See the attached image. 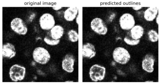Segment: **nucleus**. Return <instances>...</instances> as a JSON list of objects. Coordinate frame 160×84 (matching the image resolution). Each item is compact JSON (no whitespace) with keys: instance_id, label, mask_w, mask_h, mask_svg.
Returning a JSON list of instances; mask_svg holds the SVG:
<instances>
[{"instance_id":"obj_16","label":"nucleus","mask_w":160,"mask_h":84,"mask_svg":"<svg viewBox=\"0 0 160 84\" xmlns=\"http://www.w3.org/2000/svg\"><path fill=\"white\" fill-rule=\"evenodd\" d=\"M50 31L52 38L58 40L62 36L64 33V29L61 25H55Z\"/></svg>"},{"instance_id":"obj_7","label":"nucleus","mask_w":160,"mask_h":84,"mask_svg":"<svg viewBox=\"0 0 160 84\" xmlns=\"http://www.w3.org/2000/svg\"><path fill=\"white\" fill-rule=\"evenodd\" d=\"M11 27L12 30L19 35H24L28 32V28L25 23L19 18H15L12 20Z\"/></svg>"},{"instance_id":"obj_11","label":"nucleus","mask_w":160,"mask_h":84,"mask_svg":"<svg viewBox=\"0 0 160 84\" xmlns=\"http://www.w3.org/2000/svg\"><path fill=\"white\" fill-rule=\"evenodd\" d=\"M95 46L92 43L86 42L82 45V55L83 57L91 59L96 55Z\"/></svg>"},{"instance_id":"obj_2","label":"nucleus","mask_w":160,"mask_h":84,"mask_svg":"<svg viewBox=\"0 0 160 84\" xmlns=\"http://www.w3.org/2000/svg\"><path fill=\"white\" fill-rule=\"evenodd\" d=\"M32 57L37 63L44 64L49 61L51 55L48 51L43 47H37L33 50Z\"/></svg>"},{"instance_id":"obj_18","label":"nucleus","mask_w":160,"mask_h":84,"mask_svg":"<svg viewBox=\"0 0 160 84\" xmlns=\"http://www.w3.org/2000/svg\"><path fill=\"white\" fill-rule=\"evenodd\" d=\"M147 35L149 41L152 42H155L158 40V34L156 30L151 29L149 30Z\"/></svg>"},{"instance_id":"obj_12","label":"nucleus","mask_w":160,"mask_h":84,"mask_svg":"<svg viewBox=\"0 0 160 84\" xmlns=\"http://www.w3.org/2000/svg\"><path fill=\"white\" fill-rule=\"evenodd\" d=\"M158 7L155 6L149 7L143 12V18L147 21H152L158 15Z\"/></svg>"},{"instance_id":"obj_10","label":"nucleus","mask_w":160,"mask_h":84,"mask_svg":"<svg viewBox=\"0 0 160 84\" xmlns=\"http://www.w3.org/2000/svg\"><path fill=\"white\" fill-rule=\"evenodd\" d=\"M75 61V58L72 55H66L62 62V69L68 73L72 72L74 70L73 66Z\"/></svg>"},{"instance_id":"obj_9","label":"nucleus","mask_w":160,"mask_h":84,"mask_svg":"<svg viewBox=\"0 0 160 84\" xmlns=\"http://www.w3.org/2000/svg\"><path fill=\"white\" fill-rule=\"evenodd\" d=\"M155 62V58L152 54H146L142 62L141 65L142 69L147 73H152L154 70Z\"/></svg>"},{"instance_id":"obj_24","label":"nucleus","mask_w":160,"mask_h":84,"mask_svg":"<svg viewBox=\"0 0 160 84\" xmlns=\"http://www.w3.org/2000/svg\"><path fill=\"white\" fill-rule=\"evenodd\" d=\"M156 22L157 24H158V22H159V17H158V15H157V16L156 19Z\"/></svg>"},{"instance_id":"obj_14","label":"nucleus","mask_w":160,"mask_h":84,"mask_svg":"<svg viewBox=\"0 0 160 84\" xmlns=\"http://www.w3.org/2000/svg\"><path fill=\"white\" fill-rule=\"evenodd\" d=\"M144 30L143 27L138 24L135 25L129 31L131 38L135 40H140L143 35Z\"/></svg>"},{"instance_id":"obj_3","label":"nucleus","mask_w":160,"mask_h":84,"mask_svg":"<svg viewBox=\"0 0 160 84\" xmlns=\"http://www.w3.org/2000/svg\"><path fill=\"white\" fill-rule=\"evenodd\" d=\"M106 74V69L102 65L95 64L90 68L89 75L91 80L94 82L101 81L104 79Z\"/></svg>"},{"instance_id":"obj_13","label":"nucleus","mask_w":160,"mask_h":84,"mask_svg":"<svg viewBox=\"0 0 160 84\" xmlns=\"http://www.w3.org/2000/svg\"><path fill=\"white\" fill-rule=\"evenodd\" d=\"M2 56L3 57L11 59L16 55V51L14 46L9 42L3 44Z\"/></svg>"},{"instance_id":"obj_20","label":"nucleus","mask_w":160,"mask_h":84,"mask_svg":"<svg viewBox=\"0 0 160 84\" xmlns=\"http://www.w3.org/2000/svg\"><path fill=\"white\" fill-rule=\"evenodd\" d=\"M68 36L69 40L71 42H75L78 40V34L74 30L71 29L68 32Z\"/></svg>"},{"instance_id":"obj_23","label":"nucleus","mask_w":160,"mask_h":84,"mask_svg":"<svg viewBox=\"0 0 160 84\" xmlns=\"http://www.w3.org/2000/svg\"><path fill=\"white\" fill-rule=\"evenodd\" d=\"M79 16L78 15H77L76 18V22L78 24L79 22Z\"/></svg>"},{"instance_id":"obj_5","label":"nucleus","mask_w":160,"mask_h":84,"mask_svg":"<svg viewBox=\"0 0 160 84\" xmlns=\"http://www.w3.org/2000/svg\"><path fill=\"white\" fill-rule=\"evenodd\" d=\"M90 27L94 32L99 35H105L108 32V28L105 23L99 18L92 19L91 22Z\"/></svg>"},{"instance_id":"obj_19","label":"nucleus","mask_w":160,"mask_h":84,"mask_svg":"<svg viewBox=\"0 0 160 84\" xmlns=\"http://www.w3.org/2000/svg\"><path fill=\"white\" fill-rule=\"evenodd\" d=\"M124 41L128 45L135 46L138 45L140 43V40H135L132 39L128 32L124 38Z\"/></svg>"},{"instance_id":"obj_21","label":"nucleus","mask_w":160,"mask_h":84,"mask_svg":"<svg viewBox=\"0 0 160 84\" xmlns=\"http://www.w3.org/2000/svg\"><path fill=\"white\" fill-rule=\"evenodd\" d=\"M132 8L134 10L136 11H138L140 10L142 8V7L140 6H138L133 7Z\"/></svg>"},{"instance_id":"obj_4","label":"nucleus","mask_w":160,"mask_h":84,"mask_svg":"<svg viewBox=\"0 0 160 84\" xmlns=\"http://www.w3.org/2000/svg\"><path fill=\"white\" fill-rule=\"evenodd\" d=\"M26 74V68L18 64L12 65L9 71V75L12 81L17 82L23 80Z\"/></svg>"},{"instance_id":"obj_17","label":"nucleus","mask_w":160,"mask_h":84,"mask_svg":"<svg viewBox=\"0 0 160 84\" xmlns=\"http://www.w3.org/2000/svg\"><path fill=\"white\" fill-rule=\"evenodd\" d=\"M44 42L47 44L51 46H55L59 43L60 40L54 39L52 38L50 31L48 32L44 38Z\"/></svg>"},{"instance_id":"obj_22","label":"nucleus","mask_w":160,"mask_h":84,"mask_svg":"<svg viewBox=\"0 0 160 84\" xmlns=\"http://www.w3.org/2000/svg\"><path fill=\"white\" fill-rule=\"evenodd\" d=\"M62 7L60 6H55L53 7L52 8V9L56 11H58L61 9L62 8Z\"/></svg>"},{"instance_id":"obj_1","label":"nucleus","mask_w":160,"mask_h":84,"mask_svg":"<svg viewBox=\"0 0 160 84\" xmlns=\"http://www.w3.org/2000/svg\"><path fill=\"white\" fill-rule=\"evenodd\" d=\"M112 57L116 62L124 64L129 61L131 55L126 49L123 47H119L116 48L113 50Z\"/></svg>"},{"instance_id":"obj_6","label":"nucleus","mask_w":160,"mask_h":84,"mask_svg":"<svg viewBox=\"0 0 160 84\" xmlns=\"http://www.w3.org/2000/svg\"><path fill=\"white\" fill-rule=\"evenodd\" d=\"M119 23L120 27L122 29L130 30L135 25L134 17L130 13H124L120 17Z\"/></svg>"},{"instance_id":"obj_8","label":"nucleus","mask_w":160,"mask_h":84,"mask_svg":"<svg viewBox=\"0 0 160 84\" xmlns=\"http://www.w3.org/2000/svg\"><path fill=\"white\" fill-rule=\"evenodd\" d=\"M39 22L41 28L44 30H51L55 24L54 16L48 13L42 14L40 18Z\"/></svg>"},{"instance_id":"obj_15","label":"nucleus","mask_w":160,"mask_h":84,"mask_svg":"<svg viewBox=\"0 0 160 84\" xmlns=\"http://www.w3.org/2000/svg\"><path fill=\"white\" fill-rule=\"evenodd\" d=\"M78 8L77 7H70L67 9L64 12V17L68 21H73L78 15Z\"/></svg>"}]
</instances>
